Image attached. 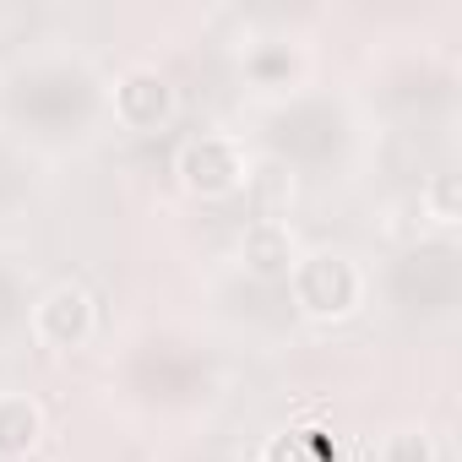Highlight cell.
Returning <instances> with one entry per match:
<instances>
[{"mask_svg": "<svg viewBox=\"0 0 462 462\" xmlns=\"http://www.w3.org/2000/svg\"><path fill=\"white\" fill-rule=\"evenodd\" d=\"M283 283H289L294 310H300L305 321H316V327L348 321V316L365 305V273H359L343 251H305Z\"/></svg>", "mask_w": 462, "mask_h": 462, "instance_id": "6da1fadb", "label": "cell"}, {"mask_svg": "<svg viewBox=\"0 0 462 462\" xmlns=\"http://www.w3.org/2000/svg\"><path fill=\"white\" fill-rule=\"evenodd\" d=\"M251 169H256L251 147H245L240 136H228V131H201V136L180 142V152H174L180 185H185L190 196H201V201H228V196H240V190L251 185Z\"/></svg>", "mask_w": 462, "mask_h": 462, "instance_id": "7a4b0ae2", "label": "cell"}, {"mask_svg": "<svg viewBox=\"0 0 462 462\" xmlns=\"http://www.w3.org/2000/svg\"><path fill=\"white\" fill-rule=\"evenodd\" d=\"M109 104H115V120H120L125 131H142V136L169 131L174 115H180V93H174V82H169L158 66H131V71H120L115 88H109Z\"/></svg>", "mask_w": 462, "mask_h": 462, "instance_id": "3957f363", "label": "cell"}, {"mask_svg": "<svg viewBox=\"0 0 462 462\" xmlns=\"http://www.w3.org/2000/svg\"><path fill=\"white\" fill-rule=\"evenodd\" d=\"M93 327H98V310H93V294H88L82 283H55V289H44L39 305H33V337H39V348H50V354L82 348V343L93 337Z\"/></svg>", "mask_w": 462, "mask_h": 462, "instance_id": "277c9868", "label": "cell"}, {"mask_svg": "<svg viewBox=\"0 0 462 462\" xmlns=\"http://www.w3.org/2000/svg\"><path fill=\"white\" fill-rule=\"evenodd\" d=\"M300 235L289 217H251L245 235H240V262L251 278H267V283H283L300 262Z\"/></svg>", "mask_w": 462, "mask_h": 462, "instance_id": "5b68a950", "label": "cell"}, {"mask_svg": "<svg viewBox=\"0 0 462 462\" xmlns=\"http://www.w3.org/2000/svg\"><path fill=\"white\" fill-rule=\"evenodd\" d=\"M44 446V408L28 392H0V462H28Z\"/></svg>", "mask_w": 462, "mask_h": 462, "instance_id": "8992f818", "label": "cell"}, {"mask_svg": "<svg viewBox=\"0 0 462 462\" xmlns=\"http://www.w3.org/2000/svg\"><path fill=\"white\" fill-rule=\"evenodd\" d=\"M262 462H332L327 451V430H283L267 440Z\"/></svg>", "mask_w": 462, "mask_h": 462, "instance_id": "52a82bcc", "label": "cell"}, {"mask_svg": "<svg viewBox=\"0 0 462 462\" xmlns=\"http://www.w3.org/2000/svg\"><path fill=\"white\" fill-rule=\"evenodd\" d=\"M419 217H430L435 228H457L462 223V196H457V174H435L419 190Z\"/></svg>", "mask_w": 462, "mask_h": 462, "instance_id": "ba28073f", "label": "cell"}, {"mask_svg": "<svg viewBox=\"0 0 462 462\" xmlns=\"http://www.w3.org/2000/svg\"><path fill=\"white\" fill-rule=\"evenodd\" d=\"M381 462H435V440H430V430H392L386 440H381V451H375Z\"/></svg>", "mask_w": 462, "mask_h": 462, "instance_id": "9c48e42d", "label": "cell"}]
</instances>
